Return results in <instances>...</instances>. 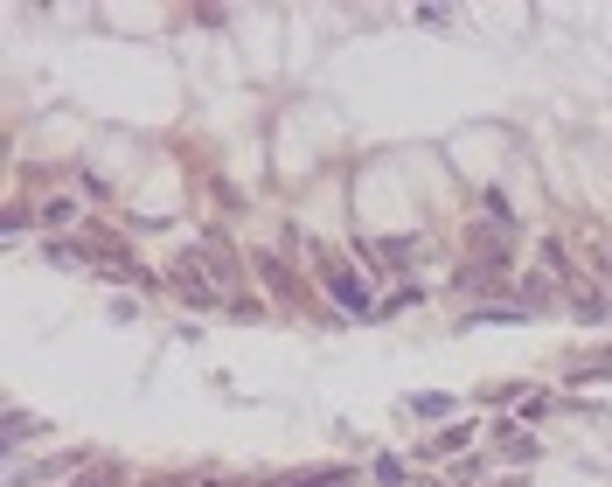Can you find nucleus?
Instances as JSON below:
<instances>
[{
    "label": "nucleus",
    "mask_w": 612,
    "mask_h": 487,
    "mask_svg": "<svg viewBox=\"0 0 612 487\" xmlns=\"http://www.w3.org/2000/svg\"><path fill=\"white\" fill-rule=\"evenodd\" d=\"M327 286L341 293V307H348V314H376V307H369V293H362V286H355V279H348L341 265H327Z\"/></svg>",
    "instance_id": "obj_1"
}]
</instances>
